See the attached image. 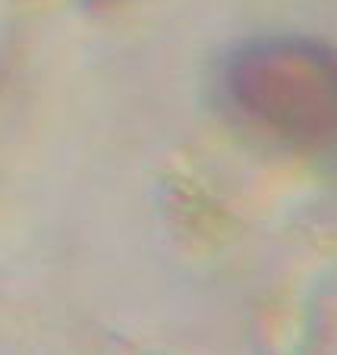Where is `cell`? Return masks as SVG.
<instances>
[{
    "label": "cell",
    "instance_id": "1",
    "mask_svg": "<svg viewBox=\"0 0 337 355\" xmlns=\"http://www.w3.org/2000/svg\"><path fill=\"white\" fill-rule=\"evenodd\" d=\"M224 88L243 120L290 145L318 148L334 139V57L315 41L265 38L246 44L227 63Z\"/></svg>",
    "mask_w": 337,
    "mask_h": 355
}]
</instances>
